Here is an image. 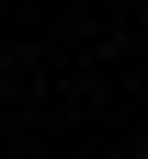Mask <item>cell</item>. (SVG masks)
Instances as JSON below:
<instances>
[{"mask_svg": "<svg viewBox=\"0 0 148 159\" xmlns=\"http://www.w3.org/2000/svg\"><path fill=\"white\" fill-rule=\"evenodd\" d=\"M0 125H12V114H0Z\"/></svg>", "mask_w": 148, "mask_h": 159, "instance_id": "obj_1", "label": "cell"}]
</instances>
